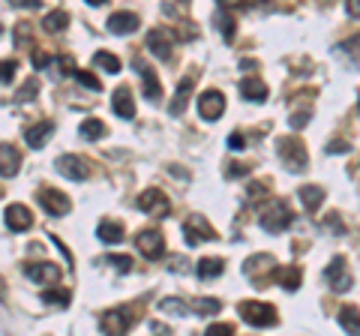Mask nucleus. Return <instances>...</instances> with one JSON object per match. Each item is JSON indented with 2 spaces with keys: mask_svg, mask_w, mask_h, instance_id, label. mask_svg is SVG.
Returning a JSON list of instances; mask_svg holds the SVG:
<instances>
[{
  "mask_svg": "<svg viewBox=\"0 0 360 336\" xmlns=\"http://www.w3.org/2000/svg\"><path fill=\"white\" fill-rule=\"evenodd\" d=\"M229 147H231V151H244V147H246L244 132H231V135H229Z\"/></svg>",
  "mask_w": 360,
  "mask_h": 336,
  "instance_id": "obj_42",
  "label": "nucleus"
},
{
  "mask_svg": "<svg viewBox=\"0 0 360 336\" xmlns=\"http://www.w3.org/2000/svg\"><path fill=\"white\" fill-rule=\"evenodd\" d=\"M222 112H225V96L219 90H205L198 96V114L205 120H219Z\"/></svg>",
  "mask_w": 360,
  "mask_h": 336,
  "instance_id": "obj_12",
  "label": "nucleus"
},
{
  "mask_svg": "<svg viewBox=\"0 0 360 336\" xmlns=\"http://www.w3.org/2000/svg\"><path fill=\"white\" fill-rule=\"evenodd\" d=\"M66 25H69V15L64 10L49 12V15H45V21H42V27L49 30V34H60V30H66Z\"/></svg>",
  "mask_w": 360,
  "mask_h": 336,
  "instance_id": "obj_26",
  "label": "nucleus"
},
{
  "mask_svg": "<svg viewBox=\"0 0 360 336\" xmlns=\"http://www.w3.org/2000/svg\"><path fill=\"white\" fill-rule=\"evenodd\" d=\"M240 318L253 327H273L279 322L277 309L270 303H258V300H244L240 303Z\"/></svg>",
  "mask_w": 360,
  "mask_h": 336,
  "instance_id": "obj_3",
  "label": "nucleus"
},
{
  "mask_svg": "<svg viewBox=\"0 0 360 336\" xmlns=\"http://www.w3.org/2000/svg\"><path fill=\"white\" fill-rule=\"evenodd\" d=\"M36 93H39V81H36V75H34V78H27L25 88L18 90V103H30V99L36 96Z\"/></svg>",
  "mask_w": 360,
  "mask_h": 336,
  "instance_id": "obj_33",
  "label": "nucleus"
},
{
  "mask_svg": "<svg viewBox=\"0 0 360 336\" xmlns=\"http://www.w3.org/2000/svg\"><path fill=\"white\" fill-rule=\"evenodd\" d=\"M81 135L88 138V142H97V138L105 135V123L99 120V117H88V120L81 123Z\"/></svg>",
  "mask_w": 360,
  "mask_h": 336,
  "instance_id": "obj_28",
  "label": "nucleus"
},
{
  "mask_svg": "<svg viewBox=\"0 0 360 336\" xmlns=\"http://www.w3.org/2000/svg\"><path fill=\"white\" fill-rule=\"evenodd\" d=\"M10 6H21V10H39L42 6V0H6Z\"/></svg>",
  "mask_w": 360,
  "mask_h": 336,
  "instance_id": "obj_44",
  "label": "nucleus"
},
{
  "mask_svg": "<svg viewBox=\"0 0 360 336\" xmlns=\"http://www.w3.org/2000/svg\"><path fill=\"white\" fill-rule=\"evenodd\" d=\"M195 307V315H201V318H214V315H219V309H222V303H219L216 298H198L192 303Z\"/></svg>",
  "mask_w": 360,
  "mask_h": 336,
  "instance_id": "obj_29",
  "label": "nucleus"
},
{
  "mask_svg": "<svg viewBox=\"0 0 360 336\" xmlns=\"http://www.w3.org/2000/svg\"><path fill=\"white\" fill-rule=\"evenodd\" d=\"M93 64H97L99 69H105L108 75L120 73V60H117L114 54H108V51H97V54H93Z\"/></svg>",
  "mask_w": 360,
  "mask_h": 336,
  "instance_id": "obj_30",
  "label": "nucleus"
},
{
  "mask_svg": "<svg viewBox=\"0 0 360 336\" xmlns=\"http://www.w3.org/2000/svg\"><path fill=\"white\" fill-rule=\"evenodd\" d=\"M253 166H246V162H229V168H225V175L229 177H246Z\"/></svg>",
  "mask_w": 360,
  "mask_h": 336,
  "instance_id": "obj_38",
  "label": "nucleus"
},
{
  "mask_svg": "<svg viewBox=\"0 0 360 336\" xmlns=\"http://www.w3.org/2000/svg\"><path fill=\"white\" fill-rule=\"evenodd\" d=\"M300 201H303V207L309 210V214H316L318 210V205H322L324 201V190L322 186H300Z\"/></svg>",
  "mask_w": 360,
  "mask_h": 336,
  "instance_id": "obj_24",
  "label": "nucleus"
},
{
  "mask_svg": "<svg viewBox=\"0 0 360 336\" xmlns=\"http://www.w3.org/2000/svg\"><path fill=\"white\" fill-rule=\"evenodd\" d=\"M234 333V324H210L207 327V336H231Z\"/></svg>",
  "mask_w": 360,
  "mask_h": 336,
  "instance_id": "obj_39",
  "label": "nucleus"
},
{
  "mask_svg": "<svg viewBox=\"0 0 360 336\" xmlns=\"http://www.w3.org/2000/svg\"><path fill=\"white\" fill-rule=\"evenodd\" d=\"M30 60H34V66H36V69H45V66L51 64V54H45V51H34V57H30Z\"/></svg>",
  "mask_w": 360,
  "mask_h": 336,
  "instance_id": "obj_43",
  "label": "nucleus"
},
{
  "mask_svg": "<svg viewBox=\"0 0 360 336\" xmlns=\"http://www.w3.org/2000/svg\"><path fill=\"white\" fill-rule=\"evenodd\" d=\"M339 324H342V331H348V333H360V312L355 307H346L339 312Z\"/></svg>",
  "mask_w": 360,
  "mask_h": 336,
  "instance_id": "obj_31",
  "label": "nucleus"
},
{
  "mask_svg": "<svg viewBox=\"0 0 360 336\" xmlns=\"http://www.w3.org/2000/svg\"><path fill=\"white\" fill-rule=\"evenodd\" d=\"M6 225L12 231H27L34 225V214L25 207V205H10L6 207Z\"/></svg>",
  "mask_w": 360,
  "mask_h": 336,
  "instance_id": "obj_17",
  "label": "nucleus"
},
{
  "mask_svg": "<svg viewBox=\"0 0 360 336\" xmlns=\"http://www.w3.org/2000/svg\"><path fill=\"white\" fill-rule=\"evenodd\" d=\"M183 237H186V244L190 246H198V244H205V240H216V231L210 229V222L205 220V216L192 214L190 220L183 222Z\"/></svg>",
  "mask_w": 360,
  "mask_h": 336,
  "instance_id": "obj_6",
  "label": "nucleus"
},
{
  "mask_svg": "<svg viewBox=\"0 0 360 336\" xmlns=\"http://www.w3.org/2000/svg\"><path fill=\"white\" fill-rule=\"evenodd\" d=\"M105 261L112 264V268H117L120 273H129L132 270V259H127V255H108Z\"/></svg>",
  "mask_w": 360,
  "mask_h": 336,
  "instance_id": "obj_37",
  "label": "nucleus"
},
{
  "mask_svg": "<svg viewBox=\"0 0 360 336\" xmlns=\"http://www.w3.org/2000/svg\"><path fill=\"white\" fill-rule=\"evenodd\" d=\"M136 246H138V253H142L144 259L156 261L162 253H166V237H162V231H156V229H144L136 237Z\"/></svg>",
  "mask_w": 360,
  "mask_h": 336,
  "instance_id": "obj_8",
  "label": "nucleus"
},
{
  "mask_svg": "<svg viewBox=\"0 0 360 336\" xmlns=\"http://www.w3.org/2000/svg\"><path fill=\"white\" fill-rule=\"evenodd\" d=\"M240 93H244V99L264 103V99H268V84H264L258 75H249V78H244V81H240Z\"/></svg>",
  "mask_w": 360,
  "mask_h": 336,
  "instance_id": "obj_19",
  "label": "nucleus"
},
{
  "mask_svg": "<svg viewBox=\"0 0 360 336\" xmlns=\"http://www.w3.org/2000/svg\"><path fill=\"white\" fill-rule=\"evenodd\" d=\"M346 51H348V54H351V57H355V60H357V64H360V34L348 39V42H346Z\"/></svg>",
  "mask_w": 360,
  "mask_h": 336,
  "instance_id": "obj_41",
  "label": "nucleus"
},
{
  "mask_svg": "<svg viewBox=\"0 0 360 336\" xmlns=\"http://www.w3.org/2000/svg\"><path fill=\"white\" fill-rule=\"evenodd\" d=\"M112 108H114L117 117H123V120H132V117H136V103H132L129 88H117L112 93Z\"/></svg>",
  "mask_w": 360,
  "mask_h": 336,
  "instance_id": "obj_16",
  "label": "nucleus"
},
{
  "mask_svg": "<svg viewBox=\"0 0 360 336\" xmlns=\"http://www.w3.org/2000/svg\"><path fill=\"white\" fill-rule=\"evenodd\" d=\"M15 60H3V84H10L12 81V75H15Z\"/></svg>",
  "mask_w": 360,
  "mask_h": 336,
  "instance_id": "obj_46",
  "label": "nucleus"
},
{
  "mask_svg": "<svg viewBox=\"0 0 360 336\" xmlns=\"http://www.w3.org/2000/svg\"><path fill=\"white\" fill-rule=\"evenodd\" d=\"M175 45H177V34L168 27H156L147 34V49H151V54H156L159 60H168L171 51H175Z\"/></svg>",
  "mask_w": 360,
  "mask_h": 336,
  "instance_id": "obj_5",
  "label": "nucleus"
},
{
  "mask_svg": "<svg viewBox=\"0 0 360 336\" xmlns=\"http://www.w3.org/2000/svg\"><path fill=\"white\" fill-rule=\"evenodd\" d=\"M136 66H138V75L144 78V96H147V99H159L162 84H159V78L153 75V69L147 66L144 60H138V57H136Z\"/></svg>",
  "mask_w": 360,
  "mask_h": 336,
  "instance_id": "obj_21",
  "label": "nucleus"
},
{
  "mask_svg": "<svg viewBox=\"0 0 360 336\" xmlns=\"http://www.w3.org/2000/svg\"><path fill=\"white\" fill-rule=\"evenodd\" d=\"M277 156L283 159V166L288 171H303L309 162L307 147L297 142V138H277Z\"/></svg>",
  "mask_w": 360,
  "mask_h": 336,
  "instance_id": "obj_2",
  "label": "nucleus"
},
{
  "mask_svg": "<svg viewBox=\"0 0 360 336\" xmlns=\"http://www.w3.org/2000/svg\"><path fill=\"white\" fill-rule=\"evenodd\" d=\"M25 273L34 279L36 285H54L60 279V268L51 261H36V264H27Z\"/></svg>",
  "mask_w": 360,
  "mask_h": 336,
  "instance_id": "obj_14",
  "label": "nucleus"
},
{
  "mask_svg": "<svg viewBox=\"0 0 360 336\" xmlns=\"http://www.w3.org/2000/svg\"><path fill=\"white\" fill-rule=\"evenodd\" d=\"M222 10H229V12H234V10H244L246 6V0H216Z\"/></svg>",
  "mask_w": 360,
  "mask_h": 336,
  "instance_id": "obj_45",
  "label": "nucleus"
},
{
  "mask_svg": "<svg viewBox=\"0 0 360 336\" xmlns=\"http://www.w3.org/2000/svg\"><path fill=\"white\" fill-rule=\"evenodd\" d=\"M36 201L42 205L45 214H51V216H64V214H69V207H73V201L60 190H51V186H42V190L36 192Z\"/></svg>",
  "mask_w": 360,
  "mask_h": 336,
  "instance_id": "obj_7",
  "label": "nucleus"
},
{
  "mask_svg": "<svg viewBox=\"0 0 360 336\" xmlns=\"http://www.w3.org/2000/svg\"><path fill=\"white\" fill-rule=\"evenodd\" d=\"M42 303H54V307H66L69 292H42Z\"/></svg>",
  "mask_w": 360,
  "mask_h": 336,
  "instance_id": "obj_35",
  "label": "nucleus"
},
{
  "mask_svg": "<svg viewBox=\"0 0 360 336\" xmlns=\"http://www.w3.org/2000/svg\"><path fill=\"white\" fill-rule=\"evenodd\" d=\"M108 30L117 36H127V34H136L138 30V15L136 12H114L108 18Z\"/></svg>",
  "mask_w": 360,
  "mask_h": 336,
  "instance_id": "obj_18",
  "label": "nucleus"
},
{
  "mask_svg": "<svg viewBox=\"0 0 360 336\" xmlns=\"http://www.w3.org/2000/svg\"><path fill=\"white\" fill-rule=\"evenodd\" d=\"M244 270L255 283H268V279L277 276V261H273V255H255V259H249L244 264Z\"/></svg>",
  "mask_w": 360,
  "mask_h": 336,
  "instance_id": "obj_11",
  "label": "nucleus"
},
{
  "mask_svg": "<svg viewBox=\"0 0 360 336\" xmlns=\"http://www.w3.org/2000/svg\"><path fill=\"white\" fill-rule=\"evenodd\" d=\"M159 309L168 312V315H183V312H186V303L177 300V298H166V300L159 303Z\"/></svg>",
  "mask_w": 360,
  "mask_h": 336,
  "instance_id": "obj_34",
  "label": "nucleus"
},
{
  "mask_svg": "<svg viewBox=\"0 0 360 336\" xmlns=\"http://www.w3.org/2000/svg\"><path fill=\"white\" fill-rule=\"evenodd\" d=\"M0 156H3V177H12L15 171H18V162H21L18 151H15L10 142H3L0 144Z\"/></svg>",
  "mask_w": 360,
  "mask_h": 336,
  "instance_id": "obj_25",
  "label": "nucleus"
},
{
  "mask_svg": "<svg viewBox=\"0 0 360 336\" xmlns=\"http://www.w3.org/2000/svg\"><path fill=\"white\" fill-rule=\"evenodd\" d=\"M324 279H327V285H331L333 292H348L351 288V270H348V264H346L342 255H336V259L327 264Z\"/></svg>",
  "mask_w": 360,
  "mask_h": 336,
  "instance_id": "obj_10",
  "label": "nucleus"
},
{
  "mask_svg": "<svg viewBox=\"0 0 360 336\" xmlns=\"http://www.w3.org/2000/svg\"><path fill=\"white\" fill-rule=\"evenodd\" d=\"M75 78H78V84H84V88H90V90H103V84H99V78L88 73V69H75Z\"/></svg>",
  "mask_w": 360,
  "mask_h": 336,
  "instance_id": "obj_32",
  "label": "nucleus"
},
{
  "mask_svg": "<svg viewBox=\"0 0 360 336\" xmlns=\"http://www.w3.org/2000/svg\"><path fill=\"white\" fill-rule=\"evenodd\" d=\"M97 234H99L103 244H120V240L127 237V231H123V225L117 220H103V222H99V229H97Z\"/></svg>",
  "mask_w": 360,
  "mask_h": 336,
  "instance_id": "obj_22",
  "label": "nucleus"
},
{
  "mask_svg": "<svg viewBox=\"0 0 360 336\" xmlns=\"http://www.w3.org/2000/svg\"><path fill=\"white\" fill-rule=\"evenodd\" d=\"M195 270H198L201 279H214V276H219V273L225 270V261L222 259H201Z\"/></svg>",
  "mask_w": 360,
  "mask_h": 336,
  "instance_id": "obj_27",
  "label": "nucleus"
},
{
  "mask_svg": "<svg viewBox=\"0 0 360 336\" xmlns=\"http://www.w3.org/2000/svg\"><path fill=\"white\" fill-rule=\"evenodd\" d=\"M216 21H219V30H222V39H225V42H231V39H234V21H231V15H216Z\"/></svg>",
  "mask_w": 360,
  "mask_h": 336,
  "instance_id": "obj_36",
  "label": "nucleus"
},
{
  "mask_svg": "<svg viewBox=\"0 0 360 336\" xmlns=\"http://www.w3.org/2000/svg\"><path fill=\"white\" fill-rule=\"evenodd\" d=\"M54 166H57V171L64 177H69V181H84V177L90 175L88 166H84V159H81V156H75V153L57 156V162H54Z\"/></svg>",
  "mask_w": 360,
  "mask_h": 336,
  "instance_id": "obj_13",
  "label": "nucleus"
},
{
  "mask_svg": "<svg viewBox=\"0 0 360 336\" xmlns=\"http://www.w3.org/2000/svg\"><path fill=\"white\" fill-rule=\"evenodd\" d=\"M192 88H195V73H190V75L183 78V81L177 84L175 99H171V105H168L171 117H180V114L186 112V105H190V93H192Z\"/></svg>",
  "mask_w": 360,
  "mask_h": 336,
  "instance_id": "obj_15",
  "label": "nucleus"
},
{
  "mask_svg": "<svg viewBox=\"0 0 360 336\" xmlns=\"http://www.w3.org/2000/svg\"><path fill=\"white\" fill-rule=\"evenodd\" d=\"M138 210H144V214H151V216H168L171 201L162 190H144L138 195Z\"/></svg>",
  "mask_w": 360,
  "mask_h": 336,
  "instance_id": "obj_9",
  "label": "nucleus"
},
{
  "mask_svg": "<svg viewBox=\"0 0 360 336\" xmlns=\"http://www.w3.org/2000/svg\"><path fill=\"white\" fill-rule=\"evenodd\" d=\"M277 279L283 288H288V292H294V288H300V279H303V270L300 268H277Z\"/></svg>",
  "mask_w": 360,
  "mask_h": 336,
  "instance_id": "obj_23",
  "label": "nucleus"
},
{
  "mask_svg": "<svg viewBox=\"0 0 360 336\" xmlns=\"http://www.w3.org/2000/svg\"><path fill=\"white\" fill-rule=\"evenodd\" d=\"M136 322H138V312L136 309H132V307H117V309H108L105 315L99 318V327H103L105 333L120 336V333H127Z\"/></svg>",
  "mask_w": 360,
  "mask_h": 336,
  "instance_id": "obj_4",
  "label": "nucleus"
},
{
  "mask_svg": "<svg viewBox=\"0 0 360 336\" xmlns=\"http://www.w3.org/2000/svg\"><path fill=\"white\" fill-rule=\"evenodd\" d=\"M264 192H268V183H264V181H255V183H249V190H246V195H249V198H261Z\"/></svg>",
  "mask_w": 360,
  "mask_h": 336,
  "instance_id": "obj_40",
  "label": "nucleus"
},
{
  "mask_svg": "<svg viewBox=\"0 0 360 336\" xmlns=\"http://www.w3.org/2000/svg\"><path fill=\"white\" fill-rule=\"evenodd\" d=\"M346 12L351 18H360V0H346Z\"/></svg>",
  "mask_w": 360,
  "mask_h": 336,
  "instance_id": "obj_47",
  "label": "nucleus"
},
{
  "mask_svg": "<svg viewBox=\"0 0 360 336\" xmlns=\"http://www.w3.org/2000/svg\"><path fill=\"white\" fill-rule=\"evenodd\" d=\"M88 3H90V6H103L105 0H88Z\"/></svg>",
  "mask_w": 360,
  "mask_h": 336,
  "instance_id": "obj_48",
  "label": "nucleus"
},
{
  "mask_svg": "<svg viewBox=\"0 0 360 336\" xmlns=\"http://www.w3.org/2000/svg\"><path fill=\"white\" fill-rule=\"evenodd\" d=\"M51 132H54V123L51 120H39V123H34V127H27L25 138H27L30 147H45V142L51 138Z\"/></svg>",
  "mask_w": 360,
  "mask_h": 336,
  "instance_id": "obj_20",
  "label": "nucleus"
},
{
  "mask_svg": "<svg viewBox=\"0 0 360 336\" xmlns=\"http://www.w3.org/2000/svg\"><path fill=\"white\" fill-rule=\"evenodd\" d=\"M258 222H261L264 231L283 234L288 225L294 222V214H292V207H288L285 201H268V205L261 207V214H258Z\"/></svg>",
  "mask_w": 360,
  "mask_h": 336,
  "instance_id": "obj_1",
  "label": "nucleus"
}]
</instances>
